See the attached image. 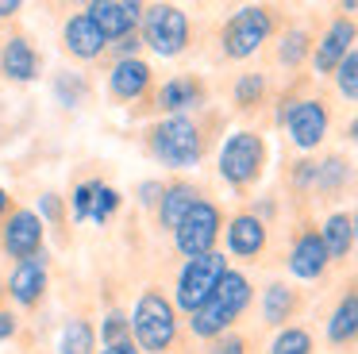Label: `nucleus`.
I'll return each mask as SVG.
<instances>
[{
	"label": "nucleus",
	"instance_id": "obj_7",
	"mask_svg": "<svg viewBox=\"0 0 358 354\" xmlns=\"http://www.w3.org/2000/svg\"><path fill=\"white\" fill-rule=\"evenodd\" d=\"M273 20L266 8H239L224 27V54L227 58H250L270 38Z\"/></svg>",
	"mask_w": 358,
	"mask_h": 354
},
{
	"label": "nucleus",
	"instance_id": "obj_10",
	"mask_svg": "<svg viewBox=\"0 0 358 354\" xmlns=\"http://www.w3.org/2000/svg\"><path fill=\"white\" fill-rule=\"evenodd\" d=\"M85 15L104 31V38H116L120 43L143 20V4H135V0H93V4H85Z\"/></svg>",
	"mask_w": 358,
	"mask_h": 354
},
{
	"label": "nucleus",
	"instance_id": "obj_22",
	"mask_svg": "<svg viewBox=\"0 0 358 354\" xmlns=\"http://www.w3.org/2000/svg\"><path fill=\"white\" fill-rule=\"evenodd\" d=\"M320 239H324V246H327V258H347V250L355 246V223H350V215L347 212L327 215Z\"/></svg>",
	"mask_w": 358,
	"mask_h": 354
},
{
	"label": "nucleus",
	"instance_id": "obj_23",
	"mask_svg": "<svg viewBox=\"0 0 358 354\" xmlns=\"http://www.w3.org/2000/svg\"><path fill=\"white\" fill-rule=\"evenodd\" d=\"M293 308H296V297L289 285H281V281L266 285V292H262V320L266 323H285L293 316Z\"/></svg>",
	"mask_w": 358,
	"mask_h": 354
},
{
	"label": "nucleus",
	"instance_id": "obj_5",
	"mask_svg": "<svg viewBox=\"0 0 358 354\" xmlns=\"http://www.w3.org/2000/svg\"><path fill=\"white\" fill-rule=\"evenodd\" d=\"M262 162H266V143L262 135L255 131H235L224 146H220V177L235 189L250 185L258 174H262Z\"/></svg>",
	"mask_w": 358,
	"mask_h": 354
},
{
	"label": "nucleus",
	"instance_id": "obj_32",
	"mask_svg": "<svg viewBox=\"0 0 358 354\" xmlns=\"http://www.w3.org/2000/svg\"><path fill=\"white\" fill-rule=\"evenodd\" d=\"M96 189H101V181H81L78 189H73V220H78V223H85V220H89Z\"/></svg>",
	"mask_w": 358,
	"mask_h": 354
},
{
	"label": "nucleus",
	"instance_id": "obj_16",
	"mask_svg": "<svg viewBox=\"0 0 358 354\" xmlns=\"http://www.w3.org/2000/svg\"><path fill=\"white\" fill-rule=\"evenodd\" d=\"M266 246V223L258 215L243 212L227 223V250L239 254V258H258Z\"/></svg>",
	"mask_w": 358,
	"mask_h": 354
},
{
	"label": "nucleus",
	"instance_id": "obj_14",
	"mask_svg": "<svg viewBox=\"0 0 358 354\" xmlns=\"http://www.w3.org/2000/svg\"><path fill=\"white\" fill-rule=\"evenodd\" d=\"M358 27L350 20H335L331 27L324 31V38L316 43V69L320 73H335L339 62L350 54V43H355Z\"/></svg>",
	"mask_w": 358,
	"mask_h": 354
},
{
	"label": "nucleus",
	"instance_id": "obj_26",
	"mask_svg": "<svg viewBox=\"0 0 358 354\" xmlns=\"http://www.w3.org/2000/svg\"><path fill=\"white\" fill-rule=\"evenodd\" d=\"M270 354H312V335L304 327H285L270 343Z\"/></svg>",
	"mask_w": 358,
	"mask_h": 354
},
{
	"label": "nucleus",
	"instance_id": "obj_27",
	"mask_svg": "<svg viewBox=\"0 0 358 354\" xmlns=\"http://www.w3.org/2000/svg\"><path fill=\"white\" fill-rule=\"evenodd\" d=\"M85 77L81 73H73V69H62L58 73V81H55V92H58V100H62L66 108H78L81 104V97H85Z\"/></svg>",
	"mask_w": 358,
	"mask_h": 354
},
{
	"label": "nucleus",
	"instance_id": "obj_42",
	"mask_svg": "<svg viewBox=\"0 0 358 354\" xmlns=\"http://www.w3.org/2000/svg\"><path fill=\"white\" fill-rule=\"evenodd\" d=\"M4 212H8V192L0 189V215H4Z\"/></svg>",
	"mask_w": 358,
	"mask_h": 354
},
{
	"label": "nucleus",
	"instance_id": "obj_9",
	"mask_svg": "<svg viewBox=\"0 0 358 354\" xmlns=\"http://www.w3.org/2000/svg\"><path fill=\"white\" fill-rule=\"evenodd\" d=\"M4 250L16 262H27L43 250V220L31 208H16L4 223Z\"/></svg>",
	"mask_w": 358,
	"mask_h": 354
},
{
	"label": "nucleus",
	"instance_id": "obj_28",
	"mask_svg": "<svg viewBox=\"0 0 358 354\" xmlns=\"http://www.w3.org/2000/svg\"><path fill=\"white\" fill-rule=\"evenodd\" d=\"M304 54H308V31H289L285 38H281V46H278V58H281V66H301L304 62Z\"/></svg>",
	"mask_w": 358,
	"mask_h": 354
},
{
	"label": "nucleus",
	"instance_id": "obj_2",
	"mask_svg": "<svg viewBox=\"0 0 358 354\" xmlns=\"http://www.w3.org/2000/svg\"><path fill=\"white\" fill-rule=\"evenodd\" d=\"M150 150H155V158L162 162V166L170 169H189L201 162V131H196V123L189 120V115H170V120H162L155 131H150Z\"/></svg>",
	"mask_w": 358,
	"mask_h": 354
},
{
	"label": "nucleus",
	"instance_id": "obj_30",
	"mask_svg": "<svg viewBox=\"0 0 358 354\" xmlns=\"http://www.w3.org/2000/svg\"><path fill=\"white\" fill-rule=\"evenodd\" d=\"M262 92H266V77L262 73H243L239 81H235V104L255 108L258 100H262Z\"/></svg>",
	"mask_w": 358,
	"mask_h": 354
},
{
	"label": "nucleus",
	"instance_id": "obj_3",
	"mask_svg": "<svg viewBox=\"0 0 358 354\" xmlns=\"http://www.w3.org/2000/svg\"><path fill=\"white\" fill-rule=\"evenodd\" d=\"M227 274V258L224 254H201V258H189L185 266H181L178 274V289H173V300H178L181 312H201L204 304L212 300V292H216L220 277Z\"/></svg>",
	"mask_w": 358,
	"mask_h": 354
},
{
	"label": "nucleus",
	"instance_id": "obj_1",
	"mask_svg": "<svg viewBox=\"0 0 358 354\" xmlns=\"http://www.w3.org/2000/svg\"><path fill=\"white\" fill-rule=\"evenodd\" d=\"M131 335L139 343V351L147 354H166L178 335V316H173V304L162 297V292H143L139 304H135L131 316Z\"/></svg>",
	"mask_w": 358,
	"mask_h": 354
},
{
	"label": "nucleus",
	"instance_id": "obj_8",
	"mask_svg": "<svg viewBox=\"0 0 358 354\" xmlns=\"http://www.w3.org/2000/svg\"><path fill=\"white\" fill-rule=\"evenodd\" d=\"M281 123L301 150H312L327 135V108L324 100H289V108H281Z\"/></svg>",
	"mask_w": 358,
	"mask_h": 354
},
{
	"label": "nucleus",
	"instance_id": "obj_29",
	"mask_svg": "<svg viewBox=\"0 0 358 354\" xmlns=\"http://www.w3.org/2000/svg\"><path fill=\"white\" fill-rule=\"evenodd\" d=\"M335 85H339V92L347 100H358V50H350L347 58L339 62V69H335Z\"/></svg>",
	"mask_w": 358,
	"mask_h": 354
},
{
	"label": "nucleus",
	"instance_id": "obj_39",
	"mask_svg": "<svg viewBox=\"0 0 358 354\" xmlns=\"http://www.w3.org/2000/svg\"><path fill=\"white\" fill-rule=\"evenodd\" d=\"M12 335H16V316L0 312V343H4V339H12Z\"/></svg>",
	"mask_w": 358,
	"mask_h": 354
},
{
	"label": "nucleus",
	"instance_id": "obj_40",
	"mask_svg": "<svg viewBox=\"0 0 358 354\" xmlns=\"http://www.w3.org/2000/svg\"><path fill=\"white\" fill-rule=\"evenodd\" d=\"M101 354H143V351L135 343H120V346H104Z\"/></svg>",
	"mask_w": 358,
	"mask_h": 354
},
{
	"label": "nucleus",
	"instance_id": "obj_31",
	"mask_svg": "<svg viewBox=\"0 0 358 354\" xmlns=\"http://www.w3.org/2000/svg\"><path fill=\"white\" fill-rule=\"evenodd\" d=\"M116 204H120V192L108 189V185H101L96 197H93V212H89V220H93V223H108V215L116 212Z\"/></svg>",
	"mask_w": 358,
	"mask_h": 354
},
{
	"label": "nucleus",
	"instance_id": "obj_36",
	"mask_svg": "<svg viewBox=\"0 0 358 354\" xmlns=\"http://www.w3.org/2000/svg\"><path fill=\"white\" fill-rule=\"evenodd\" d=\"M158 197H162V185H158V181H143L139 185V200H143V204H158Z\"/></svg>",
	"mask_w": 358,
	"mask_h": 354
},
{
	"label": "nucleus",
	"instance_id": "obj_4",
	"mask_svg": "<svg viewBox=\"0 0 358 354\" xmlns=\"http://www.w3.org/2000/svg\"><path fill=\"white\" fill-rule=\"evenodd\" d=\"M143 46H150L162 58H173L189 46V15L173 4L143 8Z\"/></svg>",
	"mask_w": 358,
	"mask_h": 354
},
{
	"label": "nucleus",
	"instance_id": "obj_24",
	"mask_svg": "<svg viewBox=\"0 0 358 354\" xmlns=\"http://www.w3.org/2000/svg\"><path fill=\"white\" fill-rule=\"evenodd\" d=\"M96 331L89 327V320H70L62 331V343H58V354H93Z\"/></svg>",
	"mask_w": 358,
	"mask_h": 354
},
{
	"label": "nucleus",
	"instance_id": "obj_12",
	"mask_svg": "<svg viewBox=\"0 0 358 354\" xmlns=\"http://www.w3.org/2000/svg\"><path fill=\"white\" fill-rule=\"evenodd\" d=\"M62 43H66V50H70L73 58H81V62H93V58H101V54H104V46H108V38H104V31L96 27V23L89 20L85 12H78L70 23H66V31H62Z\"/></svg>",
	"mask_w": 358,
	"mask_h": 354
},
{
	"label": "nucleus",
	"instance_id": "obj_11",
	"mask_svg": "<svg viewBox=\"0 0 358 354\" xmlns=\"http://www.w3.org/2000/svg\"><path fill=\"white\" fill-rule=\"evenodd\" d=\"M8 292H12V300L24 304V308L39 304L43 292H47V254L39 250L35 258L16 262V269H12V277H8Z\"/></svg>",
	"mask_w": 358,
	"mask_h": 354
},
{
	"label": "nucleus",
	"instance_id": "obj_44",
	"mask_svg": "<svg viewBox=\"0 0 358 354\" xmlns=\"http://www.w3.org/2000/svg\"><path fill=\"white\" fill-rule=\"evenodd\" d=\"M350 223H355V243H358V212H355V215H350Z\"/></svg>",
	"mask_w": 358,
	"mask_h": 354
},
{
	"label": "nucleus",
	"instance_id": "obj_17",
	"mask_svg": "<svg viewBox=\"0 0 358 354\" xmlns=\"http://www.w3.org/2000/svg\"><path fill=\"white\" fill-rule=\"evenodd\" d=\"M108 85H112V97L135 100V97H143L147 85H150V66L143 58H120L116 66H112Z\"/></svg>",
	"mask_w": 358,
	"mask_h": 354
},
{
	"label": "nucleus",
	"instance_id": "obj_6",
	"mask_svg": "<svg viewBox=\"0 0 358 354\" xmlns=\"http://www.w3.org/2000/svg\"><path fill=\"white\" fill-rule=\"evenodd\" d=\"M216 235H220V208L208 204V200H196L193 212H189L185 220L178 223V231H173V246H178V254H185V258H201V254H212Z\"/></svg>",
	"mask_w": 358,
	"mask_h": 354
},
{
	"label": "nucleus",
	"instance_id": "obj_33",
	"mask_svg": "<svg viewBox=\"0 0 358 354\" xmlns=\"http://www.w3.org/2000/svg\"><path fill=\"white\" fill-rule=\"evenodd\" d=\"M127 335H131V320H127L124 312H108V316H104V343L120 346V343H127Z\"/></svg>",
	"mask_w": 358,
	"mask_h": 354
},
{
	"label": "nucleus",
	"instance_id": "obj_18",
	"mask_svg": "<svg viewBox=\"0 0 358 354\" xmlns=\"http://www.w3.org/2000/svg\"><path fill=\"white\" fill-rule=\"evenodd\" d=\"M196 200H201V192H196L193 185H185V181L162 189V197H158V223H162L166 231H178V223L193 212Z\"/></svg>",
	"mask_w": 358,
	"mask_h": 354
},
{
	"label": "nucleus",
	"instance_id": "obj_19",
	"mask_svg": "<svg viewBox=\"0 0 358 354\" xmlns=\"http://www.w3.org/2000/svg\"><path fill=\"white\" fill-rule=\"evenodd\" d=\"M212 300H216V304L224 308L231 320H239V316L247 312V304H250V281H247V274H239V269H227V274L220 277Z\"/></svg>",
	"mask_w": 358,
	"mask_h": 354
},
{
	"label": "nucleus",
	"instance_id": "obj_43",
	"mask_svg": "<svg viewBox=\"0 0 358 354\" xmlns=\"http://www.w3.org/2000/svg\"><path fill=\"white\" fill-rule=\"evenodd\" d=\"M350 139H355V143H358V120L350 123Z\"/></svg>",
	"mask_w": 358,
	"mask_h": 354
},
{
	"label": "nucleus",
	"instance_id": "obj_37",
	"mask_svg": "<svg viewBox=\"0 0 358 354\" xmlns=\"http://www.w3.org/2000/svg\"><path fill=\"white\" fill-rule=\"evenodd\" d=\"M293 181L296 185H316V162H301L296 174H293Z\"/></svg>",
	"mask_w": 358,
	"mask_h": 354
},
{
	"label": "nucleus",
	"instance_id": "obj_21",
	"mask_svg": "<svg viewBox=\"0 0 358 354\" xmlns=\"http://www.w3.org/2000/svg\"><path fill=\"white\" fill-rule=\"evenodd\" d=\"M327 339H331V343H350V339H358V289L347 292V297L335 304L331 320H327Z\"/></svg>",
	"mask_w": 358,
	"mask_h": 354
},
{
	"label": "nucleus",
	"instance_id": "obj_13",
	"mask_svg": "<svg viewBox=\"0 0 358 354\" xmlns=\"http://www.w3.org/2000/svg\"><path fill=\"white\" fill-rule=\"evenodd\" d=\"M327 246L324 239L316 235V231H304V235H296L293 250H289V269H293V277H301V281H316L320 274L327 269Z\"/></svg>",
	"mask_w": 358,
	"mask_h": 354
},
{
	"label": "nucleus",
	"instance_id": "obj_20",
	"mask_svg": "<svg viewBox=\"0 0 358 354\" xmlns=\"http://www.w3.org/2000/svg\"><path fill=\"white\" fill-rule=\"evenodd\" d=\"M201 100H204V89L193 77H173V81H166L162 89H158V108H162V112H173V115H181L185 108H196Z\"/></svg>",
	"mask_w": 358,
	"mask_h": 354
},
{
	"label": "nucleus",
	"instance_id": "obj_38",
	"mask_svg": "<svg viewBox=\"0 0 358 354\" xmlns=\"http://www.w3.org/2000/svg\"><path fill=\"white\" fill-rule=\"evenodd\" d=\"M116 46V54H124V58H135V50L143 46V38L139 35H127V38H120V43H112Z\"/></svg>",
	"mask_w": 358,
	"mask_h": 354
},
{
	"label": "nucleus",
	"instance_id": "obj_15",
	"mask_svg": "<svg viewBox=\"0 0 358 354\" xmlns=\"http://www.w3.org/2000/svg\"><path fill=\"white\" fill-rule=\"evenodd\" d=\"M0 69H4V77H12V81H35V77H39V54H35L31 38L12 35L8 43H4V50H0Z\"/></svg>",
	"mask_w": 358,
	"mask_h": 354
},
{
	"label": "nucleus",
	"instance_id": "obj_41",
	"mask_svg": "<svg viewBox=\"0 0 358 354\" xmlns=\"http://www.w3.org/2000/svg\"><path fill=\"white\" fill-rule=\"evenodd\" d=\"M20 12V0H0V15H16Z\"/></svg>",
	"mask_w": 358,
	"mask_h": 354
},
{
	"label": "nucleus",
	"instance_id": "obj_35",
	"mask_svg": "<svg viewBox=\"0 0 358 354\" xmlns=\"http://www.w3.org/2000/svg\"><path fill=\"white\" fill-rule=\"evenodd\" d=\"M43 212H47V220L55 223H62V197H55V192H47V197H43Z\"/></svg>",
	"mask_w": 358,
	"mask_h": 354
},
{
	"label": "nucleus",
	"instance_id": "obj_34",
	"mask_svg": "<svg viewBox=\"0 0 358 354\" xmlns=\"http://www.w3.org/2000/svg\"><path fill=\"white\" fill-rule=\"evenodd\" d=\"M208 354H247V339L243 335H220V339H212Z\"/></svg>",
	"mask_w": 358,
	"mask_h": 354
},
{
	"label": "nucleus",
	"instance_id": "obj_25",
	"mask_svg": "<svg viewBox=\"0 0 358 354\" xmlns=\"http://www.w3.org/2000/svg\"><path fill=\"white\" fill-rule=\"evenodd\" d=\"M347 177H350V169H347V162L343 158H324V162H316V189L320 192H335V189H343L347 185Z\"/></svg>",
	"mask_w": 358,
	"mask_h": 354
}]
</instances>
